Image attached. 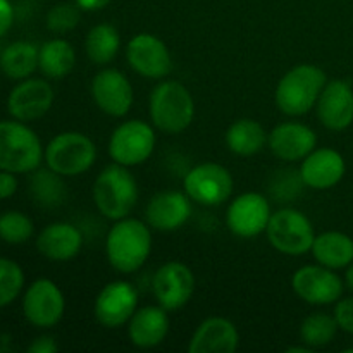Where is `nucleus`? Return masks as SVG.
I'll use <instances>...</instances> for the list:
<instances>
[{"mask_svg":"<svg viewBox=\"0 0 353 353\" xmlns=\"http://www.w3.org/2000/svg\"><path fill=\"white\" fill-rule=\"evenodd\" d=\"M152 254V231L147 223L134 217L114 221L107 233L105 255L121 274L140 271Z\"/></svg>","mask_w":353,"mask_h":353,"instance_id":"1","label":"nucleus"},{"mask_svg":"<svg viewBox=\"0 0 353 353\" xmlns=\"http://www.w3.org/2000/svg\"><path fill=\"white\" fill-rule=\"evenodd\" d=\"M152 126L164 134H179L188 130L195 117V100L183 83L164 79L148 97Z\"/></svg>","mask_w":353,"mask_h":353,"instance_id":"2","label":"nucleus"},{"mask_svg":"<svg viewBox=\"0 0 353 353\" xmlns=\"http://www.w3.org/2000/svg\"><path fill=\"white\" fill-rule=\"evenodd\" d=\"M97 210L109 221H119L130 216L138 203L140 190L130 168L110 164L95 178L92 188Z\"/></svg>","mask_w":353,"mask_h":353,"instance_id":"3","label":"nucleus"},{"mask_svg":"<svg viewBox=\"0 0 353 353\" xmlns=\"http://www.w3.org/2000/svg\"><path fill=\"white\" fill-rule=\"evenodd\" d=\"M326 83V72L317 65H295L278 81L274 92L276 105L288 117L305 116L316 107Z\"/></svg>","mask_w":353,"mask_h":353,"instance_id":"4","label":"nucleus"},{"mask_svg":"<svg viewBox=\"0 0 353 353\" xmlns=\"http://www.w3.org/2000/svg\"><path fill=\"white\" fill-rule=\"evenodd\" d=\"M40 137L17 119L0 121V169L14 174H31L43 161Z\"/></svg>","mask_w":353,"mask_h":353,"instance_id":"5","label":"nucleus"},{"mask_svg":"<svg viewBox=\"0 0 353 353\" xmlns=\"http://www.w3.org/2000/svg\"><path fill=\"white\" fill-rule=\"evenodd\" d=\"M47 168L64 178H76L93 168L97 147L92 138L79 131H62L47 143L43 152Z\"/></svg>","mask_w":353,"mask_h":353,"instance_id":"6","label":"nucleus"},{"mask_svg":"<svg viewBox=\"0 0 353 353\" xmlns=\"http://www.w3.org/2000/svg\"><path fill=\"white\" fill-rule=\"evenodd\" d=\"M265 236L271 247L279 254L299 257L310 252L316 240V230L312 221L302 210L285 207L272 212Z\"/></svg>","mask_w":353,"mask_h":353,"instance_id":"7","label":"nucleus"},{"mask_svg":"<svg viewBox=\"0 0 353 353\" xmlns=\"http://www.w3.org/2000/svg\"><path fill=\"white\" fill-rule=\"evenodd\" d=\"M157 143L154 126L141 119H128L112 131L109 155L116 164L134 168L152 157Z\"/></svg>","mask_w":353,"mask_h":353,"instance_id":"8","label":"nucleus"},{"mask_svg":"<svg viewBox=\"0 0 353 353\" xmlns=\"http://www.w3.org/2000/svg\"><path fill=\"white\" fill-rule=\"evenodd\" d=\"M183 190L192 202L205 207H217L233 195L234 179L230 169L216 162H203L186 172Z\"/></svg>","mask_w":353,"mask_h":353,"instance_id":"9","label":"nucleus"},{"mask_svg":"<svg viewBox=\"0 0 353 353\" xmlns=\"http://www.w3.org/2000/svg\"><path fill=\"white\" fill-rule=\"evenodd\" d=\"M23 316L38 330H52L62 321L65 299L57 283L48 278L34 279L23 293Z\"/></svg>","mask_w":353,"mask_h":353,"instance_id":"10","label":"nucleus"},{"mask_svg":"<svg viewBox=\"0 0 353 353\" xmlns=\"http://www.w3.org/2000/svg\"><path fill=\"white\" fill-rule=\"evenodd\" d=\"M292 288L300 300L309 305H331L343 296V279L330 268L307 264L292 276Z\"/></svg>","mask_w":353,"mask_h":353,"instance_id":"11","label":"nucleus"},{"mask_svg":"<svg viewBox=\"0 0 353 353\" xmlns=\"http://www.w3.org/2000/svg\"><path fill=\"white\" fill-rule=\"evenodd\" d=\"M126 61L137 74L147 79H164L172 71V55L162 38L138 33L128 41Z\"/></svg>","mask_w":353,"mask_h":353,"instance_id":"12","label":"nucleus"},{"mask_svg":"<svg viewBox=\"0 0 353 353\" xmlns=\"http://www.w3.org/2000/svg\"><path fill=\"white\" fill-rule=\"evenodd\" d=\"M138 309V292L130 281L107 283L97 295L93 303V316L100 326L107 330H119L130 323Z\"/></svg>","mask_w":353,"mask_h":353,"instance_id":"13","label":"nucleus"},{"mask_svg":"<svg viewBox=\"0 0 353 353\" xmlns=\"http://www.w3.org/2000/svg\"><path fill=\"white\" fill-rule=\"evenodd\" d=\"M155 300L168 312L183 309L195 293V274L183 262H165L152 278Z\"/></svg>","mask_w":353,"mask_h":353,"instance_id":"14","label":"nucleus"},{"mask_svg":"<svg viewBox=\"0 0 353 353\" xmlns=\"http://www.w3.org/2000/svg\"><path fill=\"white\" fill-rule=\"evenodd\" d=\"M55 93L48 79L26 78L17 81L7 97V112L21 123H34L52 109Z\"/></svg>","mask_w":353,"mask_h":353,"instance_id":"15","label":"nucleus"},{"mask_svg":"<svg viewBox=\"0 0 353 353\" xmlns=\"http://www.w3.org/2000/svg\"><path fill=\"white\" fill-rule=\"evenodd\" d=\"M271 216V202L262 193L247 192L228 205L226 226L234 236L255 238L265 233Z\"/></svg>","mask_w":353,"mask_h":353,"instance_id":"16","label":"nucleus"},{"mask_svg":"<svg viewBox=\"0 0 353 353\" xmlns=\"http://www.w3.org/2000/svg\"><path fill=\"white\" fill-rule=\"evenodd\" d=\"M90 92L95 105L110 117H124L133 107V85L119 69L105 68L97 72L90 85Z\"/></svg>","mask_w":353,"mask_h":353,"instance_id":"17","label":"nucleus"},{"mask_svg":"<svg viewBox=\"0 0 353 353\" xmlns=\"http://www.w3.org/2000/svg\"><path fill=\"white\" fill-rule=\"evenodd\" d=\"M192 217V199L185 192L165 190L155 193L145 209V223L161 233H172Z\"/></svg>","mask_w":353,"mask_h":353,"instance_id":"18","label":"nucleus"},{"mask_svg":"<svg viewBox=\"0 0 353 353\" xmlns=\"http://www.w3.org/2000/svg\"><path fill=\"white\" fill-rule=\"evenodd\" d=\"M268 147L279 161L302 162L317 147V134L307 124L286 121L269 131Z\"/></svg>","mask_w":353,"mask_h":353,"instance_id":"19","label":"nucleus"},{"mask_svg":"<svg viewBox=\"0 0 353 353\" xmlns=\"http://www.w3.org/2000/svg\"><path fill=\"white\" fill-rule=\"evenodd\" d=\"M345 171H347V164H345L343 155L330 147L314 148L303 159L299 169L303 185L307 188L319 190V192L336 186L343 179Z\"/></svg>","mask_w":353,"mask_h":353,"instance_id":"20","label":"nucleus"},{"mask_svg":"<svg viewBox=\"0 0 353 353\" xmlns=\"http://www.w3.org/2000/svg\"><path fill=\"white\" fill-rule=\"evenodd\" d=\"M321 124L330 131H343L353 123V88L345 79L326 83L316 103Z\"/></svg>","mask_w":353,"mask_h":353,"instance_id":"21","label":"nucleus"},{"mask_svg":"<svg viewBox=\"0 0 353 353\" xmlns=\"http://www.w3.org/2000/svg\"><path fill=\"white\" fill-rule=\"evenodd\" d=\"M240 347V333L226 317H207L188 343L190 353H233Z\"/></svg>","mask_w":353,"mask_h":353,"instance_id":"22","label":"nucleus"},{"mask_svg":"<svg viewBox=\"0 0 353 353\" xmlns=\"http://www.w3.org/2000/svg\"><path fill=\"white\" fill-rule=\"evenodd\" d=\"M171 330L169 314L164 307L145 305L137 309L133 317L128 323V338L131 345L137 348H155L168 338Z\"/></svg>","mask_w":353,"mask_h":353,"instance_id":"23","label":"nucleus"},{"mask_svg":"<svg viewBox=\"0 0 353 353\" xmlns=\"http://www.w3.org/2000/svg\"><path fill=\"white\" fill-rule=\"evenodd\" d=\"M37 250L47 261L69 262L78 257L83 248V234L71 223L47 224L37 236Z\"/></svg>","mask_w":353,"mask_h":353,"instance_id":"24","label":"nucleus"},{"mask_svg":"<svg viewBox=\"0 0 353 353\" xmlns=\"http://www.w3.org/2000/svg\"><path fill=\"white\" fill-rule=\"evenodd\" d=\"M310 254L324 268L347 269L353 262V240L341 231H324L316 234Z\"/></svg>","mask_w":353,"mask_h":353,"instance_id":"25","label":"nucleus"},{"mask_svg":"<svg viewBox=\"0 0 353 353\" xmlns=\"http://www.w3.org/2000/svg\"><path fill=\"white\" fill-rule=\"evenodd\" d=\"M268 137L269 133L259 121L243 117V119H238L230 124L224 141L231 154L238 155V157H252L264 150V147L268 145Z\"/></svg>","mask_w":353,"mask_h":353,"instance_id":"26","label":"nucleus"},{"mask_svg":"<svg viewBox=\"0 0 353 353\" xmlns=\"http://www.w3.org/2000/svg\"><path fill=\"white\" fill-rule=\"evenodd\" d=\"M76 65V50L64 38H52L40 45L38 69L47 79H62Z\"/></svg>","mask_w":353,"mask_h":353,"instance_id":"27","label":"nucleus"},{"mask_svg":"<svg viewBox=\"0 0 353 353\" xmlns=\"http://www.w3.org/2000/svg\"><path fill=\"white\" fill-rule=\"evenodd\" d=\"M38 50L40 47L28 40H17L2 48L0 69L12 81H21L33 76L38 69Z\"/></svg>","mask_w":353,"mask_h":353,"instance_id":"28","label":"nucleus"},{"mask_svg":"<svg viewBox=\"0 0 353 353\" xmlns=\"http://www.w3.org/2000/svg\"><path fill=\"white\" fill-rule=\"evenodd\" d=\"M62 178L64 176L57 174L50 168L34 169L30 176V195L34 203L43 209L61 207L68 196V190Z\"/></svg>","mask_w":353,"mask_h":353,"instance_id":"29","label":"nucleus"},{"mask_svg":"<svg viewBox=\"0 0 353 353\" xmlns=\"http://www.w3.org/2000/svg\"><path fill=\"white\" fill-rule=\"evenodd\" d=\"M121 50V34L109 23L95 24L85 38V52L95 65H107Z\"/></svg>","mask_w":353,"mask_h":353,"instance_id":"30","label":"nucleus"},{"mask_svg":"<svg viewBox=\"0 0 353 353\" xmlns=\"http://www.w3.org/2000/svg\"><path fill=\"white\" fill-rule=\"evenodd\" d=\"M338 326L334 314L312 312L300 324V341L309 348H321L330 345L336 336Z\"/></svg>","mask_w":353,"mask_h":353,"instance_id":"31","label":"nucleus"},{"mask_svg":"<svg viewBox=\"0 0 353 353\" xmlns=\"http://www.w3.org/2000/svg\"><path fill=\"white\" fill-rule=\"evenodd\" d=\"M34 234V224L21 210H6L0 214V241L7 245H24Z\"/></svg>","mask_w":353,"mask_h":353,"instance_id":"32","label":"nucleus"},{"mask_svg":"<svg viewBox=\"0 0 353 353\" xmlns=\"http://www.w3.org/2000/svg\"><path fill=\"white\" fill-rule=\"evenodd\" d=\"M26 278L17 262L0 257V309L16 302L24 292Z\"/></svg>","mask_w":353,"mask_h":353,"instance_id":"33","label":"nucleus"},{"mask_svg":"<svg viewBox=\"0 0 353 353\" xmlns=\"http://www.w3.org/2000/svg\"><path fill=\"white\" fill-rule=\"evenodd\" d=\"M81 19V7L72 2L55 3L47 12V30L55 34H64L74 30Z\"/></svg>","mask_w":353,"mask_h":353,"instance_id":"34","label":"nucleus"},{"mask_svg":"<svg viewBox=\"0 0 353 353\" xmlns=\"http://www.w3.org/2000/svg\"><path fill=\"white\" fill-rule=\"evenodd\" d=\"M302 186L305 185H303L302 178H300V172L279 171L278 176L274 178V183L271 185V193L272 196L285 202V200L295 199Z\"/></svg>","mask_w":353,"mask_h":353,"instance_id":"35","label":"nucleus"},{"mask_svg":"<svg viewBox=\"0 0 353 353\" xmlns=\"http://www.w3.org/2000/svg\"><path fill=\"white\" fill-rule=\"evenodd\" d=\"M334 317H336L340 330L353 334V296L338 300L336 307H334Z\"/></svg>","mask_w":353,"mask_h":353,"instance_id":"36","label":"nucleus"},{"mask_svg":"<svg viewBox=\"0 0 353 353\" xmlns=\"http://www.w3.org/2000/svg\"><path fill=\"white\" fill-rule=\"evenodd\" d=\"M17 186H19V181L16 174L0 169V200H7L16 195Z\"/></svg>","mask_w":353,"mask_h":353,"instance_id":"37","label":"nucleus"},{"mask_svg":"<svg viewBox=\"0 0 353 353\" xmlns=\"http://www.w3.org/2000/svg\"><path fill=\"white\" fill-rule=\"evenodd\" d=\"M14 6L10 0H0V38L6 37L14 24Z\"/></svg>","mask_w":353,"mask_h":353,"instance_id":"38","label":"nucleus"},{"mask_svg":"<svg viewBox=\"0 0 353 353\" xmlns=\"http://www.w3.org/2000/svg\"><path fill=\"white\" fill-rule=\"evenodd\" d=\"M57 350V341H55L54 336H48V334H41V336L34 338L30 347H28L30 353H55Z\"/></svg>","mask_w":353,"mask_h":353,"instance_id":"39","label":"nucleus"},{"mask_svg":"<svg viewBox=\"0 0 353 353\" xmlns=\"http://www.w3.org/2000/svg\"><path fill=\"white\" fill-rule=\"evenodd\" d=\"M74 2L81 7V10L93 12V10H100L103 7H107L112 0H74Z\"/></svg>","mask_w":353,"mask_h":353,"instance_id":"40","label":"nucleus"},{"mask_svg":"<svg viewBox=\"0 0 353 353\" xmlns=\"http://www.w3.org/2000/svg\"><path fill=\"white\" fill-rule=\"evenodd\" d=\"M345 283L348 285V288L353 292V262L347 268V274H345Z\"/></svg>","mask_w":353,"mask_h":353,"instance_id":"41","label":"nucleus"},{"mask_svg":"<svg viewBox=\"0 0 353 353\" xmlns=\"http://www.w3.org/2000/svg\"><path fill=\"white\" fill-rule=\"evenodd\" d=\"M286 352L288 353H309V352H312V348H309L307 345H300V347H290Z\"/></svg>","mask_w":353,"mask_h":353,"instance_id":"42","label":"nucleus"},{"mask_svg":"<svg viewBox=\"0 0 353 353\" xmlns=\"http://www.w3.org/2000/svg\"><path fill=\"white\" fill-rule=\"evenodd\" d=\"M0 54H2V48H0Z\"/></svg>","mask_w":353,"mask_h":353,"instance_id":"43","label":"nucleus"}]
</instances>
